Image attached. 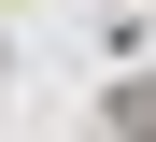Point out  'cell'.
Wrapping results in <instances>:
<instances>
[{"mask_svg": "<svg viewBox=\"0 0 156 142\" xmlns=\"http://www.w3.org/2000/svg\"><path fill=\"white\" fill-rule=\"evenodd\" d=\"M99 128H114V142H156V85H142V71H128V85H114V100H99Z\"/></svg>", "mask_w": 156, "mask_h": 142, "instance_id": "6da1fadb", "label": "cell"}]
</instances>
